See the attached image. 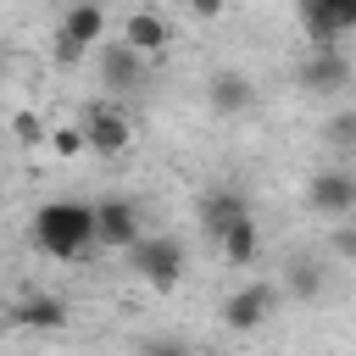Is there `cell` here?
<instances>
[{
	"mask_svg": "<svg viewBox=\"0 0 356 356\" xmlns=\"http://www.w3.org/2000/svg\"><path fill=\"white\" fill-rule=\"evenodd\" d=\"M300 28L312 50H339V39L356 33V0H312L300 6Z\"/></svg>",
	"mask_w": 356,
	"mask_h": 356,
	"instance_id": "obj_8",
	"label": "cell"
},
{
	"mask_svg": "<svg viewBox=\"0 0 356 356\" xmlns=\"http://www.w3.org/2000/svg\"><path fill=\"white\" fill-rule=\"evenodd\" d=\"M6 67H11V56H6V50H0V72H6Z\"/></svg>",
	"mask_w": 356,
	"mask_h": 356,
	"instance_id": "obj_22",
	"label": "cell"
},
{
	"mask_svg": "<svg viewBox=\"0 0 356 356\" xmlns=\"http://www.w3.org/2000/svg\"><path fill=\"white\" fill-rule=\"evenodd\" d=\"M306 206L317 217H350L356 211V167H323V172H312Z\"/></svg>",
	"mask_w": 356,
	"mask_h": 356,
	"instance_id": "obj_9",
	"label": "cell"
},
{
	"mask_svg": "<svg viewBox=\"0 0 356 356\" xmlns=\"http://www.w3.org/2000/svg\"><path fill=\"white\" fill-rule=\"evenodd\" d=\"M128 267H134V278H145L150 289H178V278H184V267H189V250H184L178 234H145V239L128 250Z\"/></svg>",
	"mask_w": 356,
	"mask_h": 356,
	"instance_id": "obj_2",
	"label": "cell"
},
{
	"mask_svg": "<svg viewBox=\"0 0 356 356\" xmlns=\"http://www.w3.org/2000/svg\"><path fill=\"white\" fill-rule=\"evenodd\" d=\"M33 250L56 256V261H78L89 256L100 239H95V206L89 200H44L33 211Z\"/></svg>",
	"mask_w": 356,
	"mask_h": 356,
	"instance_id": "obj_1",
	"label": "cell"
},
{
	"mask_svg": "<svg viewBox=\"0 0 356 356\" xmlns=\"http://www.w3.org/2000/svg\"><path fill=\"white\" fill-rule=\"evenodd\" d=\"M139 356H189V345L161 334V339H145V345H139Z\"/></svg>",
	"mask_w": 356,
	"mask_h": 356,
	"instance_id": "obj_20",
	"label": "cell"
},
{
	"mask_svg": "<svg viewBox=\"0 0 356 356\" xmlns=\"http://www.w3.org/2000/svg\"><path fill=\"white\" fill-rule=\"evenodd\" d=\"M278 289H284V300H317V295L328 289V267H323L317 256H295V261L284 267Z\"/></svg>",
	"mask_w": 356,
	"mask_h": 356,
	"instance_id": "obj_14",
	"label": "cell"
},
{
	"mask_svg": "<svg viewBox=\"0 0 356 356\" xmlns=\"http://www.w3.org/2000/svg\"><path fill=\"white\" fill-rule=\"evenodd\" d=\"M350 78H356V67L345 50H312L300 61V89H312V95H339V89H350Z\"/></svg>",
	"mask_w": 356,
	"mask_h": 356,
	"instance_id": "obj_10",
	"label": "cell"
},
{
	"mask_svg": "<svg viewBox=\"0 0 356 356\" xmlns=\"http://www.w3.org/2000/svg\"><path fill=\"white\" fill-rule=\"evenodd\" d=\"M95 72H100V89H111V95H134V89H145L150 61H145L139 50H128L122 39H106V44L95 50Z\"/></svg>",
	"mask_w": 356,
	"mask_h": 356,
	"instance_id": "obj_7",
	"label": "cell"
},
{
	"mask_svg": "<svg viewBox=\"0 0 356 356\" xmlns=\"http://www.w3.org/2000/svg\"><path fill=\"white\" fill-rule=\"evenodd\" d=\"M11 134H17L22 145H44V134H50V128H44L33 111H17V117H11Z\"/></svg>",
	"mask_w": 356,
	"mask_h": 356,
	"instance_id": "obj_19",
	"label": "cell"
},
{
	"mask_svg": "<svg viewBox=\"0 0 356 356\" xmlns=\"http://www.w3.org/2000/svg\"><path fill=\"white\" fill-rule=\"evenodd\" d=\"M217 250H222V261H228V267H250V261H256V250H261L256 217H245V222H239V228H234V234H228Z\"/></svg>",
	"mask_w": 356,
	"mask_h": 356,
	"instance_id": "obj_16",
	"label": "cell"
},
{
	"mask_svg": "<svg viewBox=\"0 0 356 356\" xmlns=\"http://www.w3.org/2000/svg\"><path fill=\"white\" fill-rule=\"evenodd\" d=\"M323 145L334 156H356V106H339L328 122H323Z\"/></svg>",
	"mask_w": 356,
	"mask_h": 356,
	"instance_id": "obj_17",
	"label": "cell"
},
{
	"mask_svg": "<svg viewBox=\"0 0 356 356\" xmlns=\"http://www.w3.org/2000/svg\"><path fill=\"white\" fill-rule=\"evenodd\" d=\"M278 306H284L278 278H250V284H239V289L222 300V328H228V334H256Z\"/></svg>",
	"mask_w": 356,
	"mask_h": 356,
	"instance_id": "obj_3",
	"label": "cell"
},
{
	"mask_svg": "<svg viewBox=\"0 0 356 356\" xmlns=\"http://www.w3.org/2000/svg\"><path fill=\"white\" fill-rule=\"evenodd\" d=\"M95 239H100V250H134L139 239H145V222H139V206L128 200V195H100L95 200Z\"/></svg>",
	"mask_w": 356,
	"mask_h": 356,
	"instance_id": "obj_5",
	"label": "cell"
},
{
	"mask_svg": "<svg viewBox=\"0 0 356 356\" xmlns=\"http://www.w3.org/2000/svg\"><path fill=\"white\" fill-rule=\"evenodd\" d=\"M117 39H122L128 50H139V56L150 61V56H161V50L172 44V28H167V17H161V11H128V17H122V33H117Z\"/></svg>",
	"mask_w": 356,
	"mask_h": 356,
	"instance_id": "obj_12",
	"label": "cell"
},
{
	"mask_svg": "<svg viewBox=\"0 0 356 356\" xmlns=\"http://www.w3.org/2000/svg\"><path fill=\"white\" fill-rule=\"evenodd\" d=\"M78 128H83L89 156H122V150L134 145V122H128V111H122L117 100H95Z\"/></svg>",
	"mask_w": 356,
	"mask_h": 356,
	"instance_id": "obj_6",
	"label": "cell"
},
{
	"mask_svg": "<svg viewBox=\"0 0 356 356\" xmlns=\"http://www.w3.org/2000/svg\"><path fill=\"white\" fill-rule=\"evenodd\" d=\"M50 150L56 156H83L89 145H83V128L72 122V128H50Z\"/></svg>",
	"mask_w": 356,
	"mask_h": 356,
	"instance_id": "obj_18",
	"label": "cell"
},
{
	"mask_svg": "<svg viewBox=\"0 0 356 356\" xmlns=\"http://www.w3.org/2000/svg\"><path fill=\"white\" fill-rule=\"evenodd\" d=\"M245 217H250V206H245L239 189H206V200H200V234H206L211 245H222Z\"/></svg>",
	"mask_w": 356,
	"mask_h": 356,
	"instance_id": "obj_11",
	"label": "cell"
},
{
	"mask_svg": "<svg viewBox=\"0 0 356 356\" xmlns=\"http://www.w3.org/2000/svg\"><path fill=\"white\" fill-rule=\"evenodd\" d=\"M89 44L95 50L106 44V11L100 6H67L61 22H56V61L61 67H78L89 56Z\"/></svg>",
	"mask_w": 356,
	"mask_h": 356,
	"instance_id": "obj_4",
	"label": "cell"
},
{
	"mask_svg": "<svg viewBox=\"0 0 356 356\" xmlns=\"http://www.w3.org/2000/svg\"><path fill=\"white\" fill-rule=\"evenodd\" d=\"M11 323L17 328H61L67 323V300L61 295H22L11 306Z\"/></svg>",
	"mask_w": 356,
	"mask_h": 356,
	"instance_id": "obj_15",
	"label": "cell"
},
{
	"mask_svg": "<svg viewBox=\"0 0 356 356\" xmlns=\"http://www.w3.org/2000/svg\"><path fill=\"white\" fill-rule=\"evenodd\" d=\"M206 106H211L217 117H239V111L250 106V78L234 72V67L211 72V78H206Z\"/></svg>",
	"mask_w": 356,
	"mask_h": 356,
	"instance_id": "obj_13",
	"label": "cell"
},
{
	"mask_svg": "<svg viewBox=\"0 0 356 356\" xmlns=\"http://www.w3.org/2000/svg\"><path fill=\"white\" fill-rule=\"evenodd\" d=\"M334 250H339L345 261H356V222H339V228H334Z\"/></svg>",
	"mask_w": 356,
	"mask_h": 356,
	"instance_id": "obj_21",
	"label": "cell"
}]
</instances>
